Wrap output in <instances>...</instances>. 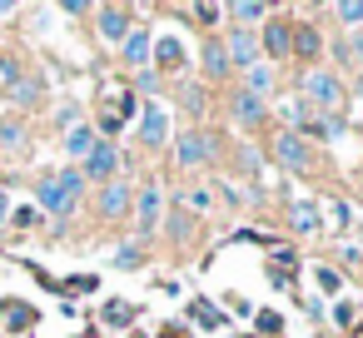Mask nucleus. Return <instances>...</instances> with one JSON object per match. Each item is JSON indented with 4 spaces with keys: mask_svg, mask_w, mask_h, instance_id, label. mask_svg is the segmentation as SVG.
<instances>
[{
    "mask_svg": "<svg viewBox=\"0 0 363 338\" xmlns=\"http://www.w3.org/2000/svg\"><path fill=\"white\" fill-rule=\"evenodd\" d=\"M303 95H308L318 110H338V105H343V85H338L328 70H308V75H303Z\"/></svg>",
    "mask_w": 363,
    "mask_h": 338,
    "instance_id": "f257e3e1",
    "label": "nucleus"
},
{
    "mask_svg": "<svg viewBox=\"0 0 363 338\" xmlns=\"http://www.w3.org/2000/svg\"><path fill=\"white\" fill-rule=\"evenodd\" d=\"M274 154H279V164L284 169H313V154H308V145H303V135L298 130H284L279 140H274Z\"/></svg>",
    "mask_w": 363,
    "mask_h": 338,
    "instance_id": "f03ea898",
    "label": "nucleus"
},
{
    "mask_svg": "<svg viewBox=\"0 0 363 338\" xmlns=\"http://www.w3.org/2000/svg\"><path fill=\"white\" fill-rule=\"evenodd\" d=\"M135 229H140V234H155V229H160V184H145V189H140Z\"/></svg>",
    "mask_w": 363,
    "mask_h": 338,
    "instance_id": "7ed1b4c3",
    "label": "nucleus"
},
{
    "mask_svg": "<svg viewBox=\"0 0 363 338\" xmlns=\"http://www.w3.org/2000/svg\"><path fill=\"white\" fill-rule=\"evenodd\" d=\"M115 164H120L115 145H95V150L85 154V174H80V179H110V174H115Z\"/></svg>",
    "mask_w": 363,
    "mask_h": 338,
    "instance_id": "20e7f679",
    "label": "nucleus"
},
{
    "mask_svg": "<svg viewBox=\"0 0 363 338\" xmlns=\"http://www.w3.org/2000/svg\"><path fill=\"white\" fill-rule=\"evenodd\" d=\"M135 26H130V11H120V6H105L100 11V35L105 40H125Z\"/></svg>",
    "mask_w": 363,
    "mask_h": 338,
    "instance_id": "39448f33",
    "label": "nucleus"
},
{
    "mask_svg": "<svg viewBox=\"0 0 363 338\" xmlns=\"http://www.w3.org/2000/svg\"><path fill=\"white\" fill-rule=\"evenodd\" d=\"M150 45H155V40H150V30H140V26H135V30L125 35V65L145 70V65H150Z\"/></svg>",
    "mask_w": 363,
    "mask_h": 338,
    "instance_id": "423d86ee",
    "label": "nucleus"
},
{
    "mask_svg": "<svg viewBox=\"0 0 363 338\" xmlns=\"http://www.w3.org/2000/svg\"><path fill=\"white\" fill-rule=\"evenodd\" d=\"M164 130H169V120H164V105H160V100H150V105H145V125H140L145 145H164Z\"/></svg>",
    "mask_w": 363,
    "mask_h": 338,
    "instance_id": "0eeeda50",
    "label": "nucleus"
},
{
    "mask_svg": "<svg viewBox=\"0 0 363 338\" xmlns=\"http://www.w3.org/2000/svg\"><path fill=\"white\" fill-rule=\"evenodd\" d=\"M209 154H214V145H209L204 135H184V140H179V150H174V159H179V164H204Z\"/></svg>",
    "mask_w": 363,
    "mask_h": 338,
    "instance_id": "6e6552de",
    "label": "nucleus"
},
{
    "mask_svg": "<svg viewBox=\"0 0 363 338\" xmlns=\"http://www.w3.org/2000/svg\"><path fill=\"white\" fill-rule=\"evenodd\" d=\"M35 199H40V209H50V214H70V209H75L70 194L60 189V179H45V184L35 189Z\"/></svg>",
    "mask_w": 363,
    "mask_h": 338,
    "instance_id": "1a4fd4ad",
    "label": "nucleus"
},
{
    "mask_svg": "<svg viewBox=\"0 0 363 338\" xmlns=\"http://www.w3.org/2000/svg\"><path fill=\"white\" fill-rule=\"evenodd\" d=\"M150 60H155L160 70H179V65H184V50H179V40H169V35H164V40H155V45H150Z\"/></svg>",
    "mask_w": 363,
    "mask_h": 338,
    "instance_id": "9d476101",
    "label": "nucleus"
},
{
    "mask_svg": "<svg viewBox=\"0 0 363 338\" xmlns=\"http://www.w3.org/2000/svg\"><path fill=\"white\" fill-rule=\"evenodd\" d=\"M130 209V184H105V194H100V214L105 219H120Z\"/></svg>",
    "mask_w": 363,
    "mask_h": 338,
    "instance_id": "9b49d317",
    "label": "nucleus"
},
{
    "mask_svg": "<svg viewBox=\"0 0 363 338\" xmlns=\"http://www.w3.org/2000/svg\"><path fill=\"white\" fill-rule=\"evenodd\" d=\"M264 40H269V55H274V60H284V55H289V45H294V26H289V21H274V26L264 30Z\"/></svg>",
    "mask_w": 363,
    "mask_h": 338,
    "instance_id": "f8f14e48",
    "label": "nucleus"
},
{
    "mask_svg": "<svg viewBox=\"0 0 363 338\" xmlns=\"http://www.w3.org/2000/svg\"><path fill=\"white\" fill-rule=\"evenodd\" d=\"M224 55H229V65H254V35L249 30H234L229 45H224Z\"/></svg>",
    "mask_w": 363,
    "mask_h": 338,
    "instance_id": "ddd939ff",
    "label": "nucleus"
},
{
    "mask_svg": "<svg viewBox=\"0 0 363 338\" xmlns=\"http://www.w3.org/2000/svg\"><path fill=\"white\" fill-rule=\"evenodd\" d=\"M289 224H294L298 234H313V229L323 224V214H318V204H303V199H298V204H289Z\"/></svg>",
    "mask_w": 363,
    "mask_h": 338,
    "instance_id": "4468645a",
    "label": "nucleus"
},
{
    "mask_svg": "<svg viewBox=\"0 0 363 338\" xmlns=\"http://www.w3.org/2000/svg\"><path fill=\"white\" fill-rule=\"evenodd\" d=\"M204 75H209V80H224V75H229V55H224L219 40L204 45Z\"/></svg>",
    "mask_w": 363,
    "mask_h": 338,
    "instance_id": "2eb2a0df",
    "label": "nucleus"
},
{
    "mask_svg": "<svg viewBox=\"0 0 363 338\" xmlns=\"http://www.w3.org/2000/svg\"><path fill=\"white\" fill-rule=\"evenodd\" d=\"M289 50H298L303 60H313V55H318V30H313V26H294V45H289Z\"/></svg>",
    "mask_w": 363,
    "mask_h": 338,
    "instance_id": "dca6fc26",
    "label": "nucleus"
},
{
    "mask_svg": "<svg viewBox=\"0 0 363 338\" xmlns=\"http://www.w3.org/2000/svg\"><path fill=\"white\" fill-rule=\"evenodd\" d=\"M234 115H239V120H244V125H259V120H264V100H259V95H249V90H244V95H239V100H234Z\"/></svg>",
    "mask_w": 363,
    "mask_h": 338,
    "instance_id": "f3484780",
    "label": "nucleus"
},
{
    "mask_svg": "<svg viewBox=\"0 0 363 338\" xmlns=\"http://www.w3.org/2000/svg\"><path fill=\"white\" fill-rule=\"evenodd\" d=\"M95 145H100V140H95V130H90V125H75V130H70V145H65V150H70L75 159H85V154H90Z\"/></svg>",
    "mask_w": 363,
    "mask_h": 338,
    "instance_id": "a211bd4d",
    "label": "nucleus"
},
{
    "mask_svg": "<svg viewBox=\"0 0 363 338\" xmlns=\"http://www.w3.org/2000/svg\"><path fill=\"white\" fill-rule=\"evenodd\" d=\"M105 323H115V328H125V323H135V303H120V298H115V303L105 308Z\"/></svg>",
    "mask_w": 363,
    "mask_h": 338,
    "instance_id": "6ab92c4d",
    "label": "nucleus"
},
{
    "mask_svg": "<svg viewBox=\"0 0 363 338\" xmlns=\"http://www.w3.org/2000/svg\"><path fill=\"white\" fill-rule=\"evenodd\" d=\"M30 318H35V313H30L26 303H11V308H6V328H30Z\"/></svg>",
    "mask_w": 363,
    "mask_h": 338,
    "instance_id": "aec40b11",
    "label": "nucleus"
},
{
    "mask_svg": "<svg viewBox=\"0 0 363 338\" xmlns=\"http://www.w3.org/2000/svg\"><path fill=\"white\" fill-rule=\"evenodd\" d=\"M60 189H65V194H70V204H75V199H80V189H85L80 169H65V174H60Z\"/></svg>",
    "mask_w": 363,
    "mask_h": 338,
    "instance_id": "412c9836",
    "label": "nucleus"
},
{
    "mask_svg": "<svg viewBox=\"0 0 363 338\" xmlns=\"http://www.w3.org/2000/svg\"><path fill=\"white\" fill-rule=\"evenodd\" d=\"M333 16H338V21H348V26H358V21H363V0H343Z\"/></svg>",
    "mask_w": 363,
    "mask_h": 338,
    "instance_id": "4be33fe9",
    "label": "nucleus"
},
{
    "mask_svg": "<svg viewBox=\"0 0 363 338\" xmlns=\"http://www.w3.org/2000/svg\"><path fill=\"white\" fill-rule=\"evenodd\" d=\"M259 16H264L259 0H239V6H234V21H259Z\"/></svg>",
    "mask_w": 363,
    "mask_h": 338,
    "instance_id": "5701e85b",
    "label": "nucleus"
},
{
    "mask_svg": "<svg viewBox=\"0 0 363 338\" xmlns=\"http://www.w3.org/2000/svg\"><path fill=\"white\" fill-rule=\"evenodd\" d=\"M269 80H274V75H269L264 65H259V70H249V95H264V90H269Z\"/></svg>",
    "mask_w": 363,
    "mask_h": 338,
    "instance_id": "b1692460",
    "label": "nucleus"
},
{
    "mask_svg": "<svg viewBox=\"0 0 363 338\" xmlns=\"http://www.w3.org/2000/svg\"><path fill=\"white\" fill-rule=\"evenodd\" d=\"M194 318H199V323H209V328H219V323H224V313H219V308H209V303H194Z\"/></svg>",
    "mask_w": 363,
    "mask_h": 338,
    "instance_id": "393cba45",
    "label": "nucleus"
},
{
    "mask_svg": "<svg viewBox=\"0 0 363 338\" xmlns=\"http://www.w3.org/2000/svg\"><path fill=\"white\" fill-rule=\"evenodd\" d=\"M338 283H343V278H338V274L323 264V269H318V288H323V293H338Z\"/></svg>",
    "mask_w": 363,
    "mask_h": 338,
    "instance_id": "a878e982",
    "label": "nucleus"
},
{
    "mask_svg": "<svg viewBox=\"0 0 363 338\" xmlns=\"http://www.w3.org/2000/svg\"><path fill=\"white\" fill-rule=\"evenodd\" d=\"M16 80H21V65L0 55V85H16Z\"/></svg>",
    "mask_w": 363,
    "mask_h": 338,
    "instance_id": "bb28decb",
    "label": "nucleus"
},
{
    "mask_svg": "<svg viewBox=\"0 0 363 338\" xmlns=\"http://www.w3.org/2000/svg\"><path fill=\"white\" fill-rule=\"evenodd\" d=\"M21 140H26V130H21V125H0V145H11V150H16Z\"/></svg>",
    "mask_w": 363,
    "mask_h": 338,
    "instance_id": "cd10ccee",
    "label": "nucleus"
},
{
    "mask_svg": "<svg viewBox=\"0 0 363 338\" xmlns=\"http://www.w3.org/2000/svg\"><path fill=\"white\" fill-rule=\"evenodd\" d=\"M279 115H284V125H289V130H294V125H303V105H284Z\"/></svg>",
    "mask_w": 363,
    "mask_h": 338,
    "instance_id": "c85d7f7f",
    "label": "nucleus"
},
{
    "mask_svg": "<svg viewBox=\"0 0 363 338\" xmlns=\"http://www.w3.org/2000/svg\"><path fill=\"white\" fill-rule=\"evenodd\" d=\"M115 264H120V269H135V264H140V249H120Z\"/></svg>",
    "mask_w": 363,
    "mask_h": 338,
    "instance_id": "c756f323",
    "label": "nucleus"
},
{
    "mask_svg": "<svg viewBox=\"0 0 363 338\" xmlns=\"http://www.w3.org/2000/svg\"><path fill=\"white\" fill-rule=\"evenodd\" d=\"M189 209H209V194L204 189H189Z\"/></svg>",
    "mask_w": 363,
    "mask_h": 338,
    "instance_id": "7c9ffc66",
    "label": "nucleus"
},
{
    "mask_svg": "<svg viewBox=\"0 0 363 338\" xmlns=\"http://www.w3.org/2000/svg\"><path fill=\"white\" fill-rule=\"evenodd\" d=\"M16 229H35V209H21L16 214Z\"/></svg>",
    "mask_w": 363,
    "mask_h": 338,
    "instance_id": "2f4dec72",
    "label": "nucleus"
},
{
    "mask_svg": "<svg viewBox=\"0 0 363 338\" xmlns=\"http://www.w3.org/2000/svg\"><path fill=\"white\" fill-rule=\"evenodd\" d=\"M348 60H358V65H363V35H353V40H348Z\"/></svg>",
    "mask_w": 363,
    "mask_h": 338,
    "instance_id": "473e14b6",
    "label": "nucleus"
},
{
    "mask_svg": "<svg viewBox=\"0 0 363 338\" xmlns=\"http://www.w3.org/2000/svg\"><path fill=\"white\" fill-rule=\"evenodd\" d=\"M160 338H189V328H179V323H164V328H160Z\"/></svg>",
    "mask_w": 363,
    "mask_h": 338,
    "instance_id": "72a5a7b5",
    "label": "nucleus"
},
{
    "mask_svg": "<svg viewBox=\"0 0 363 338\" xmlns=\"http://www.w3.org/2000/svg\"><path fill=\"white\" fill-rule=\"evenodd\" d=\"M6 219H11V199L0 194V229H6Z\"/></svg>",
    "mask_w": 363,
    "mask_h": 338,
    "instance_id": "f704fd0d",
    "label": "nucleus"
},
{
    "mask_svg": "<svg viewBox=\"0 0 363 338\" xmlns=\"http://www.w3.org/2000/svg\"><path fill=\"white\" fill-rule=\"evenodd\" d=\"M353 338H363V323H353Z\"/></svg>",
    "mask_w": 363,
    "mask_h": 338,
    "instance_id": "c9c22d12",
    "label": "nucleus"
},
{
    "mask_svg": "<svg viewBox=\"0 0 363 338\" xmlns=\"http://www.w3.org/2000/svg\"><path fill=\"white\" fill-rule=\"evenodd\" d=\"M358 95H363V75H358Z\"/></svg>",
    "mask_w": 363,
    "mask_h": 338,
    "instance_id": "e433bc0d",
    "label": "nucleus"
},
{
    "mask_svg": "<svg viewBox=\"0 0 363 338\" xmlns=\"http://www.w3.org/2000/svg\"><path fill=\"white\" fill-rule=\"evenodd\" d=\"M130 338H145V333H130Z\"/></svg>",
    "mask_w": 363,
    "mask_h": 338,
    "instance_id": "4c0bfd02",
    "label": "nucleus"
}]
</instances>
